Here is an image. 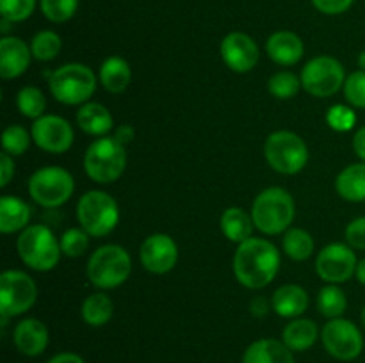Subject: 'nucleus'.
Wrapping results in <instances>:
<instances>
[{
  "mask_svg": "<svg viewBox=\"0 0 365 363\" xmlns=\"http://www.w3.org/2000/svg\"><path fill=\"white\" fill-rule=\"evenodd\" d=\"M280 253L266 238L252 237L237 244L234 256V274L246 288H264L274 280L280 269Z\"/></svg>",
  "mask_w": 365,
  "mask_h": 363,
  "instance_id": "obj_1",
  "label": "nucleus"
},
{
  "mask_svg": "<svg viewBox=\"0 0 365 363\" xmlns=\"http://www.w3.org/2000/svg\"><path fill=\"white\" fill-rule=\"evenodd\" d=\"M294 199L282 187L266 189L253 199V223L257 230L266 235H278L287 231L294 221Z\"/></svg>",
  "mask_w": 365,
  "mask_h": 363,
  "instance_id": "obj_2",
  "label": "nucleus"
},
{
  "mask_svg": "<svg viewBox=\"0 0 365 363\" xmlns=\"http://www.w3.org/2000/svg\"><path fill=\"white\" fill-rule=\"evenodd\" d=\"M16 249L25 265L41 273L52 270L63 255L59 241L45 224H34L21 230Z\"/></svg>",
  "mask_w": 365,
  "mask_h": 363,
  "instance_id": "obj_3",
  "label": "nucleus"
},
{
  "mask_svg": "<svg viewBox=\"0 0 365 363\" xmlns=\"http://www.w3.org/2000/svg\"><path fill=\"white\" fill-rule=\"evenodd\" d=\"M50 93L64 105H84L95 95L96 77L86 64L70 63L50 75Z\"/></svg>",
  "mask_w": 365,
  "mask_h": 363,
  "instance_id": "obj_4",
  "label": "nucleus"
},
{
  "mask_svg": "<svg viewBox=\"0 0 365 363\" xmlns=\"http://www.w3.org/2000/svg\"><path fill=\"white\" fill-rule=\"evenodd\" d=\"M89 281L96 288L110 290L128 280L132 273L130 255L118 244H106L89 256L86 267Z\"/></svg>",
  "mask_w": 365,
  "mask_h": 363,
  "instance_id": "obj_5",
  "label": "nucleus"
},
{
  "mask_svg": "<svg viewBox=\"0 0 365 363\" xmlns=\"http://www.w3.org/2000/svg\"><path fill=\"white\" fill-rule=\"evenodd\" d=\"M127 152L114 137L96 139L84 155V171L96 184H110L123 174Z\"/></svg>",
  "mask_w": 365,
  "mask_h": 363,
  "instance_id": "obj_6",
  "label": "nucleus"
},
{
  "mask_svg": "<svg viewBox=\"0 0 365 363\" xmlns=\"http://www.w3.org/2000/svg\"><path fill=\"white\" fill-rule=\"evenodd\" d=\"M77 219L91 237H106L120 221V206L107 192L89 191L78 199Z\"/></svg>",
  "mask_w": 365,
  "mask_h": 363,
  "instance_id": "obj_7",
  "label": "nucleus"
},
{
  "mask_svg": "<svg viewBox=\"0 0 365 363\" xmlns=\"http://www.w3.org/2000/svg\"><path fill=\"white\" fill-rule=\"evenodd\" d=\"M264 155L277 173L296 174L309 162V148L298 134L289 130L273 132L266 139Z\"/></svg>",
  "mask_w": 365,
  "mask_h": 363,
  "instance_id": "obj_8",
  "label": "nucleus"
},
{
  "mask_svg": "<svg viewBox=\"0 0 365 363\" xmlns=\"http://www.w3.org/2000/svg\"><path fill=\"white\" fill-rule=\"evenodd\" d=\"M75 191V180L70 171L59 166H46L36 171L29 180V194L38 205L56 209L64 205Z\"/></svg>",
  "mask_w": 365,
  "mask_h": 363,
  "instance_id": "obj_9",
  "label": "nucleus"
},
{
  "mask_svg": "<svg viewBox=\"0 0 365 363\" xmlns=\"http://www.w3.org/2000/svg\"><path fill=\"white\" fill-rule=\"evenodd\" d=\"M302 85L309 95L327 98L344 88V66L335 57L319 56L310 59L302 70Z\"/></svg>",
  "mask_w": 365,
  "mask_h": 363,
  "instance_id": "obj_10",
  "label": "nucleus"
},
{
  "mask_svg": "<svg viewBox=\"0 0 365 363\" xmlns=\"http://www.w3.org/2000/svg\"><path fill=\"white\" fill-rule=\"evenodd\" d=\"M38 298V287L21 270H4L0 274V315H21L32 308Z\"/></svg>",
  "mask_w": 365,
  "mask_h": 363,
  "instance_id": "obj_11",
  "label": "nucleus"
},
{
  "mask_svg": "<svg viewBox=\"0 0 365 363\" xmlns=\"http://www.w3.org/2000/svg\"><path fill=\"white\" fill-rule=\"evenodd\" d=\"M321 340L328 354L342 362H351L359 358L364 349V337L356 324L342 317L331 319L330 322L324 324L321 331Z\"/></svg>",
  "mask_w": 365,
  "mask_h": 363,
  "instance_id": "obj_12",
  "label": "nucleus"
},
{
  "mask_svg": "<svg viewBox=\"0 0 365 363\" xmlns=\"http://www.w3.org/2000/svg\"><path fill=\"white\" fill-rule=\"evenodd\" d=\"M356 265L359 262L353 248L341 242L328 244L327 248L321 249L316 258V270L321 280L334 285L351 280L353 274L356 273Z\"/></svg>",
  "mask_w": 365,
  "mask_h": 363,
  "instance_id": "obj_13",
  "label": "nucleus"
},
{
  "mask_svg": "<svg viewBox=\"0 0 365 363\" xmlns=\"http://www.w3.org/2000/svg\"><path fill=\"white\" fill-rule=\"evenodd\" d=\"M31 134L36 146L46 153L59 155V153L68 152L73 144V128L64 117L56 116V114H45L34 120Z\"/></svg>",
  "mask_w": 365,
  "mask_h": 363,
  "instance_id": "obj_14",
  "label": "nucleus"
},
{
  "mask_svg": "<svg viewBox=\"0 0 365 363\" xmlns=\"http://www.w3.org/2000/svg\"><path fill=\"white\" fill-rule=\"evenodd\" d=\"M139 258L148 273L166 274L177 265L178 246L170 235L153 233L146 237L141 244Z\"/></svg>",
  "mask_w": 365,
  "mask_h": 363,
  "instance_id": "obj_15",
  "label": "nucleus"
},
{
  "mask_svg": "<svg viewBox=\"0 0 365 363\" xmlns=\"http://www.w3.org/2000/svg\"><path fill=\"white\" fill-rule=\"evenodd\" d=\"M221 57L230 70L248 73L259 63V46L252 36L245 32H230L221 41Z\"/></svg>",
  "mask_w": 365,
  "mask_h": 363,
  "instance_id": "obj_16",
  "label": "nucleus"
},
{
  "mask_svg": "<svg viewBox=\"0 0 365 363\" xmlns=\"http://www.w3.org/2000/svg\"><path fill=\"white\" fill-rule=\"evenodd\" d=\"M32 52L24 39L16 36H4L0 39V75L2 78H16L25 73L31 64Z\"/></svg>",
  "mask_w": 365,
  "mask_h": 363,
  "instance_id": "obj_17",
  "label": "nucleus"
},
{
  "mask_svg": "<svg viewBox=\"0 0 365 363\" xmlns=\"http://www.w3.org/2000/svg\"><path fill=\"white\" fill-rule=\"evenodd\" d=\"M266 52L271 60L280 66H294L303 57L305 46L302 38L291 31H278L266 41Z\"/></svg>",
  "mask_w": 365,
  "mask_h": 363,
  "instance_id": "obj_18",
  "label": "nucleus"
},
{
  "mask_svg": "<svg viewBox=\"0 0 365 363\" xmlns=\"http://www.w3.org/2000/svg\"><path fill=\"white\" fill-rule=\"evenodd\" d=\"M13 340L21 354L38 356L48 345V330L41 320L24 319L14 327Z\"/></svg>",
  "mask_w": 365,
  "mask_h": 363,
  "instance_id": "obj_19",
  "label": "nucleus"
},
{
  "mask_svg": "<svg viewBox=\"0 0 365 363\" xmlns=\"http://www.w3.org/2000/svg\"><path fill=\"white\" fill-rule=\"evenodd\" d=\"M309 294L303 287L294 283L282 285L274 290L273 298H271V306L274 312L285 319H298L302 313L307 312L309 308Z\"/></svg>",
  "mask_w": 365,
  "mask_h": 363,
  "instance_id": "obj_20",
  "label": "nucleus"
},
{
  "mask_svg": "<svg viewBox=\"0 0 365 363\" xmlns=\"http://www.w3.org/2000/svg\"><path fill=\"white\" fill-rule=\"evenodd\" d=\"M242 363H294V356L284 342L262 338L246 349Z\"/></svg>",
  "mask_w": 365,
  "mask_h": 363,
  "instance_id": "obj_21",
  "label": "nucleus"
},
{
  "mask_svg": "<svg viewBox=\"0 0 365 363\" xmlns=\"http://www.w3.org/2000/svg\"><path fill=\"white\" fill-rule=\"evenodd\" d=\"M31 206L16 196H2L0 198V231L14 233L25 230L31 219Z\"/></svg>",
  "mask_w": 365,
  "mask_h": 363,
  "instance_id": "obj_22",
  "label": "nucleus"
},
{
  "mask_svg": "<svg viewBox=\"0 0 365 363\" xmlns=\"http://www.w3.org/2000/svg\"><path fill=\"white\" fill-rule=\"evenodd\" d=\"M335 191L346 201H365V162L351 164V166L344 167L337 174Z\"/></svg>",
  "mask_w": 365,
  "mask_h": 363,
  "instance_id": "obj_23",
  "label": "nucleus"
},
{
  "mask_svg": "<svg viewBox=\"0 0 365 363\" xmlns=\"http://www.w3.org/2000/svg\"><path fill=\"white\" fill-rule=\"evenodd\" d=\"M77 125L86 134L103 137L107 132L113 130V116L102 103L88 102L77 110Z\"/></svg>",
  "mask_w": 365,
  "mask_h": 363,
  "instance_id": "obj_24",
  "label": "nucleus"
},
{
  "mask_svg": "<svg viewBox=\"0 0 365 363\" xmlns=\"http://www.w3.org/2000/svg\"><path fill=\"white\" fill-rule=\"evenodd\" d=\"M220 224L225 237L235 244H241V242L252 238L253 228H255L252 214H246L239 206H230V209L225 210Z\"/></svg>",
  "mask_w": 365,
  "mask_h": 363,
  "instance_id": "obj_25",
  "label": "nucleus"
},
{
  "mask_svg": "<svg viewBox=\"0 0 365 363\" xmlns=\"http://www.w3.org/2000/svg\"><path fill=\"white\" fill-rule=\"evenodd\" d=\"M130 66L123 57H107L100 68V82L107 91L114 93V95H121L130 84Z\"/></svg>",
  "mask_w": 365,
  "mask_h": 363,
  "instance_id": "obj_26",
  "label": "nucleus"
},
{
  "mask_svg": "<svg viewBox=\"0 0 365 363\" xmlns=\"http://www.w3.org/2000/svg\"><path fill=\"white\" fill-rule=\"evenodd\" d=\"M317 326L310 319H292L282 333V342L287 345L291 351H307L312 347L317 340Z\"/></svg>",
  "mask_w": 365,
  "mask_h": 363,
  "instance_id": "obj_27",
  "label": "nucleus"
},
{
  "mask_svg": "<svg viewBox=\"0 0 365 363\" xmlns=\"http://www.w3.org/2000/svg\"><path fill=\"white\" fill-rule=\"evenodd\" d=\"M114 313V305L110 301L109 295L102 294V292H95V294L88 295L82 302L81 315L86 324L93 327L103 326L110 320Z\"/></svg>",
  "mask_w": 365,
  "mask_h": 363,
  "instance_id": "obj_28",
  "label": "nucleus"
},
{
  "mask_svg": "<svg viewBox=\"0 0 365 363\" xmlns=\"http://www.w3.org/2000/svg\"><path fill=\"white\" fill-rule=\"evenodd\" d=\"M284 251L289 258L296 260V262H303V260L310 258L314 253V238L303 228H289L284 235Z\"/></svg>",
  "mask_w": 365,
  "mask_h": 363,
  "instance_id": "obj_29",
  "label": "nucleus"
},
{
  "mask_svg": "<svg viewBox=\"0 0 365 363\" xmlns=\"http://www.w3.org/2000/svg\"><path fill=\"white\" fill-rule=\"evenodd\" d=\"M317 308H319L321 315L328 317V319H339L346 312V308H348V299H346V294L342 292V288L330 283L319 290V295H317Z\"/></svg>",
  "mask_w": 365,
  "mask_h": 363,
  "instance_id": "obj_30",
  "label": "nucleus"
},
{
  "mask_svg": "<svg viewBox=\"0 0 365 363\" xmlns=\"http://www.w3.org/2000/svg\"><path fill=\"white\" fill-rule=\"evenodd\" d=\"M16 107L25 117H32V120H38V117L45 116V107L46 100L45 95L41 93V89L34 88V85H25L18 91L16 95Z\"/></svg>",
  "mask_w": 365,
  "mask_h": 363,
  "instance_id": "obj_31",
  "label": "nucleus"
},
{
  "mask_svg": "<svg viewBox=\"0 0 365 363\" xmlns=\"http://www.w3.org/2000/svg\"><path fill=\"white\" fill-rule=\"evenodd\" d=\"M61 46H63V41H61V38L57 32L39 31L38 34L32 38L31 52H32V57H34V59L52 60L59 56Z\"/></svg>",
  "mask_w": 365,
  "mask_h": 363,
  "instance_id": "obj_32",
  "label": "nucleus"
},
{
  "mask_svg": "<svg viewBox=\"0 0 365 363\" xmlns=\"http://www.w3.org/2000/svg\"><path fill=\"white\" fill-rule=\"evenodd\" d=\"M302 88V78L296 77L292 71H278L267 80V91L278 100L294 98Z\"/></svg>",
  "mask_w": 365,
  "mask_h": 363,
  "instance_id": "obj_33",
  "label": "nucleus"
},
{
  "mask_svg": "<svg viewBox=\"0 0 365 363\" xmlns=\"http://www.w3.org/2000/svg\"><path fill=\"white\" fill-rule=\"evenodd\" d=\"M45 18L52 23H64L71 20L78 9V0H39Z\"/></svg>",
  "mask_w": 365,
  "mask_h": 363,
  "instance_id": "obj_34",
  "label": "nucleus"
},
{
  "mask_svg": "<svg viewBox=\"0 0 365 363\" xmlns=\"http://www.w3.org/2000/svg\"><path fill=\"white\" fill-rule=\"evenodd\" d=\"M32 134H29L21 125H9L2 134V148L9 155H24L31 144Z\"/></svg>",
  "mask_w": 365,
  "mask_h": 363,
  "instance_id": "obj_35",
  "label": "nucleus"
},
{
  "mask_svg": "<svg viewBox=\"0 0 365 363\" xmlns=\"http://www.w3.org/2000/svg\"><path fill=\"white\" fill-rule=\"evenodd\" d=\"M61 251L63 255L70 256V258H77L86 253L89 246V233L81 228H70L63 233V237L59 238Z\"/></svg>",
  "mask_w": 365,
  "mask_h": 363,
  "instance_id": "obj_36",
  "label": "nucleus"
},
{
  "mask_svg": "<svg viewBox=\"0 0 365 363\" xmlns=\"http://www.w3.org/2000/svg\"><path fill=\"white\" fill-rule=\"evenodd\" d=\"M36 9V0H0V14L11 23L25 21Z\"/></svg>",
  "mask_w": 365,
  "mask_h": 363,
  "instance_id": "obj_37",
  "label": "nucleus"
},
{
  "mask_svg": "<svg viewBox=\"0 0 365 363\" xmlns=\"http://www.w3.org/2000/svg\"><path fill=\"white\" fill-rule=\"evenodd\" d=\"M327 123L330 125V128H334L335 132H349L355 128L356 125V114L351 107L342 105H331L327 112Z\"/></svg>",
  "mask_w": 365,
  "mask_h": 363,
  "instance_id": "obj_38",
  "label": "nucleus"
},
{
  "mask_svg": "<svg viewBox=\"0 0 365 363\" xmlns=\"http://www.w3.org/2000/svg\"><path fill=\"white\" fill-rule=\"evenodd\" d=\"M344 96L349 105L365 109V71H353L344 82Z\"/></svg>",
  "mask_w": 365,
  "mask_h": 363,
  "instance_id": "obj_39",
  "label": "nucleus"
},
{
  "mask_svg": "<svg viewBox=\"0 0 365 363\" xmlns=\"http://www.w3.org/2000/svg\"><path fill=\"white\" fill-rule=\"evenodd\" d=\"M346 242L353 249H365V216L356 217L346 226Z\"/></svg>",
  "mask_w": 365,
  "mask_h": 363,
  "instance_id": "obj_40",
  "label": "nucleus"
},
{
  "mask_svg": "<svg viewBox=\"0 0 365 363\" xmlns=\"http://www.w3.org/2000/svg\"><path fill=\"white\" fill-rule=\"evenodd\" d=\"M310 2L319 13L335 16V14L346 13L355 4V0H310Z\"/></svg>",
  "mask_w": 365,
  "mask_h": 363,
  "instance_id": "obj_41",
  "label": "nucleus"
},
{
  "mask_svg": "<svg viewBox=\"0 0 365 363\" xmlns=\"http://www.w3.org/2000/svg\"><path fill=\"white\" fill-rule=\"evenodd\" d=\"M14 174V160L9 153H0V187H6Z\"/></svg>",
  "mask_w": 365,
  "mask_h": 363,
  "instance_id": "obj_42",
  "label": "nucleus"
},
{
  "mask_svg": "<svg viewBox=\"0 0 365 363\" xmlns=\"http://www.w3.org/2000/svg\"><path fill=\"white\" fill-rule=\"evenodd\" d=\"M134 137H135V130L132 125H120V127L114 130V139L123 146L130 144V142L134 141Z\"/></svg>",
  "mask_w": 365,
  "mask_h": 363,
  "instance_id": "obj_43",
  "label": "nucleus"
},
{
  "mask_svg": "<svg viewBox=\"0 0 365 363\" xmlns=\"http://www.w3.org/2000/svg\"><path fill=\"white\" fill-rule=\"evenodd\" d=\"M353 149L359 155V159L365 162V127L356 130L355 137H353Z\"/></svg>",
  "mask_w": 365,
  "mask_h": 363,
  "instance_id": "obj_44",
  "label": "nucleus"
},
{
  "mask_svg": "<svg viewBox=\"0 0 365 363\" xmlns=\"http://www.w3.org/2000/svg\"><path fill=\"white\" fill-rule=\"evenodd\" d=\"M46 363H86L84 359L81 358L75 352H61V354H56L53 358H50Z\"/></svg>",
  "mask_w": 365,
  "mask_h": 363,
  "instance_id": "obj_45",
  "label": "nucleus"
},
{
  "mask_svg": "<svg viewBox=\"0 0 365 363\" xmlns=\"http://www.w3.org/2000/svg\"><path fill=\"white\" fill-rule=\"evenodd\" d=\"M250 310H252L253 315L264 317L267 313V310H269V306H267V301L264 298H255L252 301V306H250Z\"/></svg>",
  "mask_w": 365,
  "mask_h": 363,
  "instance_id": "obj_46",
  "label": "nucleus"
},
{
  "mask_svg": "<svg viewBox=\"0 0 365 363\" xmlns=\"http://www.w3.org/2000/svg\"><path fill=\"white\" fill-rule=\"evenodd\" d=\"M355 274H356V280H359L362 285H365V258H362L359 262Z\"/></svg>",
  "mask_w": 365,
  "mask_h": 363,
  "instance_id": "obj_47",
  "label": "nucleus"
},
{
  "mask_svg": "<svg viewBox=\"0 0 365 363\" xmlns=\"http://www.w3.org/2000/svg\"><path fill=\"white\" fill-rule=\"evenodd\" d=\"M359 66H360V70L365 71V50L364 52H360V56H359Z\"/></svg>",
  "mask_w": 365,
  "mask_h": 363,
  "instance_id": "obj_48",
  "label": "nucleus"
},
{
  "mask_svg": "<svg viewBox=\"0 0 365 363\" xmlns=\"http://www.w3.org/2000/svg\"><path fill=\"white\" fill-rule=\"evenodd\" d=\"M362 324H364V327H365V306H364V310H362Z\"/></svg>",
  "mask_w": 365,
  "mask_h": 363,
  "instance_id": "obj_49",
  "label": "nucleus"
}]
</instances>
